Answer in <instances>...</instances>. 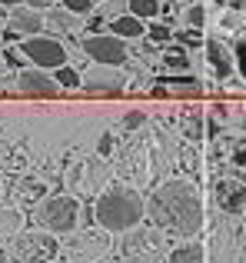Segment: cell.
Wrapping results in <instances>:
<instances>
[{
    "instance_id": "cell-15",
    "label": "cell",
    "mask_w": 246,
    "mask_h": 263,
    "mask_svg": "<svg viewBox=\"0 0 246 263\" xmlns=\"http://www.w3.org/2000/svg\"><path fill=\"white\" fill-rule=\"evenodd\" d=\"M110 33L120 37V40H140L143 33H147V24L130 17V13H120V17H110Z\"/></svg>"
},
{
    "instance_id": "cell-12",
    "label": "cell",
    "mask_w": 246,
    "mask_h": 263,
    "mask_svg": "<svg viewBox=\"0 0 246 263\" xmlns=\"http://www.w3.org/2000/svg\"><path fill=\"white\" fill-rule=\"evenodd\" d=\"M44 197H47V183L40 177L13 180V200H17V210H33Z\"/></svg>"
},
{
    "instance_id": "cell-27",
    "label": "cell",
    "mask_w": 246,
    "mask_h": 263,
    "mask_svg": "<svg viewBox=\"0 0 246 263\" xmlns=\"http://www.w3.org/2000/svg\"><path fill=\"white\" fill-rule=\"evenodd\" d=\"M180 40H183V44H203V40H200V30H187V33H180Z\"/></svg>"
},
{
    "instance_id": "cell-11",
    "label": "cell",
    "mask_w": 246,
    "mask_h": 263,
    "mask_svg": "<svg viewBox=\"0 0 246 263\" xmlns=\"http://www.w3.org/2000/svg\"><path fill=\"white\" fill-rule=\"evenodd\" d=\"M17 87L24 90L27 97H57V84H53V77L47 70H37V67H33V70H20L17 73Z\"/></svg>"
},
{
    "instance_id": "cell-10",
    "label": "cell",
    "mask_w": 246,
    "mask_h": 263,
    "mask_svg": "<svg viewBox=\"0 0 246 263\" xmlns=\"http://www.w3.org/2000/svg\"><path fill=\"white\" fill-rule=\"evenodd\" d=\"M73 263H90V260H100L107 253V233L100 230H90V233H77L73 240Z\"/></svg>"
},
{
    "instance_id": "cell-1",
    "label": "cell",
    "mask_w": 246,
    "mask_h": 263,
    "mask_svg": "<svg viewBox=\"0 0 246 263\" xmlns=\"http://www.w3.org/2000/svg\"><path fill=\"white\" fill-rule=\"evenodd\" d=\"M147 213L156 223V230L193 237L203 227V200L190 180H167L147 200Z\"/></svg>"
},
{
    "instance_id": "cell-31",
    "label": "cell",
    "mask_w": 246,
    "mask_h": 263,
    "mask_svg": "<svg viewBox=\"0 0 246 263\" xmlns=\"http://www.w3.org/2000/svg\"><path fill=\"white\" fill-rule=\"evenodd\" d=\"M0 24H7V7H0Z\"/></svg>"
},
{
    "instance_id": "cell-4",
    "label": "cell",
    "mask_w": 246,
    "mask_h": 263,
    "mask_svg": "<svg viewBox=\"0 0 246 263\" xmlns=\"http://www.w3.org/2000/svg\"><path fill=\"white\" fill-rule=\"evenodd\" d=\"M57 237L47 230H20L7 243V260L13 263H53L57 260Z\"/></svg>"
},
{
    "instance_id": "cell-7",
    "label": "cell",
    "mask_w": 246,
    "mask_h": 263,
    "mask_svg": "<svg viewBox=\"0 0 246 263\" xmlns=\"http://www.w3.org/2000/svg\"><path fill=\"white\" fill-rule=\"evenodd\" d=\"M84 53L100 67H123L130 57V47H127V40L113 37V33H87Z\"/></svg>"
},
{
    "instance_id": "cell-23",
    "label": "cell",
    "mask_w": 246,
    "mask_h": 263,
    "mask_svg": "<svg viewBox=\"0 0 246 263\" xmlns=\"http://www.w3.org/2000/svg\"><path fill=\"white\" fill-rule=\"evenodd\" d=\"M187 27H190V30H200V27H203V7L200 4H193L187 10Z\"/></svg>"
},
{
    "instance_id": "cell-3",
    "label": "cell",
    "mask_w": 246,
    "mask_h": 263,
    "mask_svg": "<svg viewBox=\"0 0 246 263\" xmlns=\"http://www.w3.org/2000/svg\"><path fill=\"white\" fill-rule=\"evenodd\" d=\"M33 220L40 223V230L47 233H73L80 223V200L70 193H47L37 206H33Z\"/></svg>"
},
{
    "instance_id": "cell-18",
    "label": "cell",
    "mask_w": 246,
    "mask_h": 263,
    "mask_svg": "<svg viewBox=\"0 0 246 263\" xmlns=\"http://www.w3.org/2000/svg\"><path fill=\"white\" fill-rule=\"evenodd\" d=\"M44 27H50V30H73V27H77V17L67 13L64 7H50L47 17H44Z\"/></svg>"
},
{
    "instance_id": "cell-32",
    "label": "cell",
    "mask_w": 246,
    "mask_h": 263,
    "mask_svg": "<svg viewBox=\"0 0 246 263\" xmlns=\"http://www.w3.org/2000/svg\"><path fill=\"white\" fill-rule=\"evenodd\" d=\"M243 10H246V7H243Z\"/></svg>"
},
{
    "instance_id": "cell-29",
    "label": "cell",
    "mask_w": 246,
    "mask_h": 263,
    "mask_svg": "<svg viewBox=\"0 0 246 263\" xmlns=\"http://www.w3.org/2000/svg\"><path fill=\"white\" fill-rule=\"evenodd\" d=\"M24 0H0V7H7V10H13V7H20Z\"/></svg>"
},
{
    "instance_id": "cell-22",
    "label": "cell",
    "mask_w": 246,
    "mask_h": 263,
    "mask_svg": "<svg viewBox=\"0 0 246 263\" xmlns=\"http://www.w3.org/2000/svg\"><path fill=\"white\" fill-rule=\"evenodd\" d=\"M60 7L77 17V13H90L93 10V0H60Z\"/></svg>"
},
{
    "instance_id": "cell-13",
    "label": "cell",
    "mask_w": 246,
    "mask_h": 263,
    "mask_svg": "<svg viewBox=\"0 0 246 263\" xmlns=\"http://www.w3.org/2000/svg\"><path fill=\"white\" fill-rule=\"evenodd\" d=\"M203 50H207V60H210V67H213V73L220 80H227V77H233V47H227L223 40H207L203 44Z\"/></svg>"
},
{
    "instance_id": "cell-17",
    "label": "cell",
    "mask_w": 246,
    "mask_h": 263,
    "mask_svg": "<svg viewBox=\"0 0 246 263\" xmlns=\"http://www.w3.org/2000/svg\"><path fill=\"white\" fill-rule=\"evenodd\" d=\"M20 223H24V213H20L17 206H0V240L17 237Z\"/></svg>"
},
{
    "instance_id": "cell-24",
    "label": "cell",
    "mask_w": 246,
    "mask_h": 263,
    "mask_svg": "<svg viewBox=\"0 0 246 263\" xmlns=\"http://www.w3.org/2000/svg\"><path fill=\"white\" fill-rule=\"evenodd\" d=\"M147 33H150V37H153V40H156V44H167V40H170V37H173V30H170V27H167V24H153V27H150V30H147Z\"/></svg>"
},
{
    "instance_id": "cell-8",
    "label": "cell",
    "mask_w": 246,
    "mask_h": 263,
    "mask_svg": "<svg viewBox=\"0 0 246 263\" xmlns=\"http://www.w3.org/2000/svg\"><path fill=\"white\" fill-rule=\"evenodd\" d=\"M7 30L20 40L37 37V33H44V13H37V10L20 4V7H13V10H7Z\"/></svg>"
},
{
    "instance_id": "cell-25",
    "label": "cell",
    "mask_w": 246,
    "mask_h": 263,
    "mask_svg": "<svg viewBox=\"0 0 246 263\" xmlns=\"http://www.w3.org/2000/svg\"><path fill=\"white\" fill-rule=\"evenodd\" d=\"M163 64H167V67H176V70H187L190 60H187V53H163Z\"/></svg>"
},
{
    "instance_id": "cell-28",
    "label": "cell",
    "mask_w": 246,
    "mask_h": 263,
    "mask_svg": "<svg viewBox=\"0 0 246 263\" xmlns=\"http://www.w3.org/2000/svg\"><path fill=\"white\" fill-rule=\"evenodd\" d=\"M123 123H127V127L133 130L136 123H143V114H140V110H133V114H127V120H123Z\"/></svg>"
},
{
    "instance_id": "cell-6",
    "label": "cell",
    "mask_w": 246,
    "mask_h": 263,
    "mask_svg": "<svg viewBox=\"0 0 246 263\" xmlns=\"http://www.w3.org/2000/svg\"><path fill=\"white\" fill-rule=\"evenodd\" d=\"M120 253H123L127 263H160V257H163V237L156 230H140V227H133V233L123 237Z\"/></svg>"
},
{
    "instance_id": "cell-2",
    "label": "cell",
    "mask_w": 246,
    "mask_h": 263,
    "mask_svg": "<svg viewBox=\"0 0 246 263\" xmlns=\"http://www.w3.org/2000/svg\"><path fill=\"white\" fill-rule=\"evenodd\" d=\"M93 217L104 227L107 233H123L140 227V220L147 217V200L127 183H113L107 186L97 197V206H93Z\"/></svg>"
},
{
    "instance_id": "cell-19",
    "label": "cell",
    "mask_w": 246,
    "mask_h": 263,
    "mask_svg": "<svg viewBox=\"0 0 246 263\" xmlns=\"http://www.w3.org/2000/svg\"><path fill=\"white\" fill-rule=\"evenodd\" d=\"M127 13L136 20H150L160 13V0H127Z\"/></svg>"
},
{
    "instance_id": "cell-5",
    "label": "cell",
    "mask_w": 246,
    "mask_h": 263,
    "mask_svg": "<svg viewBox=\"0 0 246 263\" xmlns=\"http://www.w3.org/2000/svg\"><path fill=\"white\" fill-rule=\"evenodd\" d=\"M20 53H24L37 70H47V73L67 64V47L60 44L53 33H37V37L20 40Z\"/></svg>"
},
{
    "instance_id": "cell-16",
    "label": "cell",
    "mask_w": 246,
    "mask_h": 263,
    "mask_svg": "<svg viewBox=\"0 0 246 263\" xmlns=\"http://www.w3.org/2000/svg\"><path fill=\"white\" fill-rule=\"evenodd\" d=\"M167 263H207V260H203V247L196 243V240H183L180 247L170 250Z\"/></svg>"
},
{
    "instance_id": "cell-9",
    "label": "cell",
    "mask_w": 246,
    "mask_h": 263,
    "mask_svg": "<svg viewBox=\"0 0 246 263\" xmlns=\"http://www.w3.org/2000/svg\"><path fill=\"white\" fill-rule=\"evenodd\" d=\"M216 206L227 213H240L246 206V183L236 177H223L216 183Z\"/></svg>"
},
{
    "instance_id": "cell-26",
    "label": "cell",
    "mask_w": 246,
    "mask_h": 263,
    "mask_svg": "<svg viewBox=\"0 0 246 263\" xmlns=\"http://www.w3.org/2000/svg\"><path fill=\"white\" fill-rule=\"evenodd\" d=\"M24 7H30V10H50V7H57V0H24Z\"/></svg>"
},
{
    "instance_id": "cell-14",
    "label": "cell",
    "mask_w": 246,
    "mask_h": 263,
    "mask_svg": "<svg viewBox=\"0 0 246 263\" xmlns=\"http://www.w3.org/2000/svg\"><path fill=\"white\" fill-rule=\"evenodd\" d=\"M80 87H90V90H120L123 87V73L117 67H100L93 64L87 70V77H80Z\"/></svg>"
},
{
    "instance_id": "cell-20",
    "label": "cell",
    "mask_w": 246,
    "mask_h": 263,
    "mask_svg": "<svg viewBox=\"0 0 246 263\" xmlns=\"http://www.w3.org/2000/svg\"><path fill=\"white\" fill-rule=\"evenodd\" d=\"M50 77H53V84L57 87H80V73L73 70L70 64H64V67H57V70H50Z\"/></svg>"
},
{
    "instance_id": "cell-21",
    "label": "cell",
    "mask_w": 246,
    "mask_h": 263,
    "mask_svg": "<svg viewBox=\"0 0 246 263\" xmlns=\"http://www.w3.org/2000/svg\"><path fill=\"white\" fill-rule=\"evenodd\" d=\"M233 67L240 70V77L246 80V37H240L236 47H233Z\"/></svg>"
},
{
    "instance_id": "cell-30",
    "label": "cell",
    "mask_w": 246,
    "mask_h": 263,
    "mask_svg": "<svg viewBox=\"0 0 246 263\" xmlns=\"http://www.w3.org/2000/svg\"><path fill=\"white\" fill-rule=\"evenodd\" d=\"M0 263H10V260H7V247L4 243H0Z\"/></svg>"
}]
</instances>
